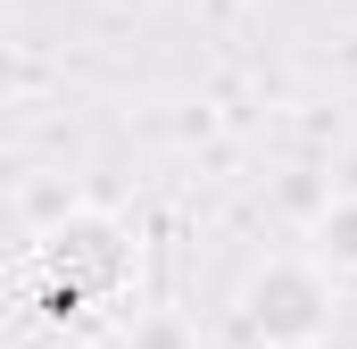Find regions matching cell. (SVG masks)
<instances>
[{"label":"cell","mask_w":357,"mask_h":349,"mask_svg":"<svg viewBox=\"0 0 357 349\" xmlns=\"http://www.w3.org/2000/svg\"><path fill=\"white\" fill-rule=\"evenodd\" d=\"M258 325H266L274 341L316 333V283H307V274H274V283H258Z\"/></svg>","instance_id":"1"}]
</instances>
